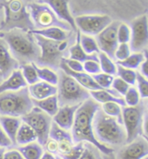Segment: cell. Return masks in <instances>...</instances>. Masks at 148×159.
<instances>
[{"label":"cell","mask_w":148,"mask_h":159,"mask_svg":"<svg viewBox=\"0 0 148 159\" xmlns=\"http://www.w3.org/2000/svg\"><path fill=\"white\" fill-rule=\"evenodd\" d=\"M100 108L101 105L93 98H89L81 103L75 114L71 135L74 143H89L95 146L102 154L111 155L114 153V150L99 143L93 133V118Z\"/></svg>","instance_id":"cell-1"},{"label":"cell","mask_w":148,"mask_h":159,"mask_svg":"<svg viewBox=\"0 0 148 159\" xmlns=\"http://www.w3.org/2000/svg\"><path fill=\"white\" fill-rule=\"evenodd\" d=\"M7 43L13 58L19 66L36 63L40 56V49L30 31L11 29L0 34Z\"/></svg>","instance_id":"cell-2"},{"label":"cell","mask_w":148,"mask_h":159,"mask_svg":"<svg viewBox=\"0 0 148 159\" xmlns=\"http://www.w3.org/2000/svg\"><path fill=\"white\" fill-rule=\"evenodd\" d=\"M93 127L94 136L102 144L111 147L120 146L126 143V135L123 124L116 118L105 114L101 108L94 116Z\"/></svg>","instance_id":"cell-3"},{"label":"cell","mask_w":148,"mask_h":159,"mask_svg":"<svg viewBox=\"0 0 148 159\" xmlns=\"http://www.w3.org/2000/svg\"><path fill=\"white\" fill-rule=\"evenodd\" d=\"M36 43L40 49V56L35 63L38 66H46L53 70H59L63 58H67L70 48V40L56 41L33 34Z\"/></svg>","instance_id":"cell-4"},{"label":"cell","mask_w":148,"mask_h":159,"mask_svg":"<svg viewBox=\"0 0 148 159\" xmlns=\"http://www.w3.org/2000/svg\"><path fill=\"white\" fill-rule=\"evenodd\" d=\"M59 82L57 85V97L59 107L80 105L91 98L90 91L83 88L76 80L65 74L61 69L58 70Z\"/></svg>","instance_id":"cell-5"},{"label":"cell","mask_w":148,"mask_h":159,"mask_svg":"<svg viewBox=\"0 0 148 159\" xmlns=\"http://www.w3.org/2000/svg\"><path fill=\"white\" fill-rule=\"evenodd\" d=\"M34 107L28 88L0 94V116L22 118Z\"/></svg>","instance_id":"cell-6"},{"label":"cell","mask_w":148,"mask_h":159,"mask_svg":"<svg viewBox=\"0 0 148 159\" xmlns=\"http://www.w3.org/2000/svg\"><path fill=\"white\" fill-rule=\"evenodd\" d=\"M5 11V22L2 31L21 29L32 31L34 29L27 10V5L23 0H5L2 5Z\"/></svg>","instance_id":"cell-7"},{"label":"cell","mask_w":148,"mask_h":159,"mask_svg":"<svg viewBox=\"0 0 148 159\" xmlns=\"http://www.w3.org/2000/svg\"><path fill=\"white\" fill-rule=\"evenodd\" d=\"M27 10L34 29L59 27L68 32L73 31L68 24L59 19L52 10L46 4L37 1L32 2L27 5Z\"/></svg>","instance_id":"cell-8"},{"label":"cell","mask_w":148,"mask_h":159,"mask_svg":"<svg viewBox=\"0 0 148 159\" xmlns=\"http://www.w3.org/2000/svg\"><path fill=\"white\" fill-rule=\"evenodd\" d=\"M146 108L143 103H139L135 107H123L122 109V124L126 135V143L133 141L142 136L144 113Z\"/></svg>","instance_id":"cell-9"},{"label":"cell","mask_w":148,"mask_h":159,"mask_svg":"<svg viewBox=\"0 0 148 159\" xmlns=\"http://www.w3.org/2000/svg\"><path fill=\"white\" fill-rule=\"evenodd\" d=\"M21 120L33 129L37 135V142L44 147L49 139L52 117L34 106L30 112L21 118Z\"/></svg>","instance_id":"cell-10"},{"label":"cell","mask_w":148,"mask_h":159,"mask_svg":"<svg viewBox=\"0 0 148 159\" xmlns=\"http://www.w3.org/2000/svg\"><path fill=\"white\" fill-rule=\"evenodd\" d=\"M75 25L82 34L96 37L113 21L109 15L99 13H85L74 18Z\"/></svg>","instance_id":"cell-11"},{"label":"cell","mask_w":148,"mask_h":159,"mask_svg":"<svg viewBox=\"0 0 148 159\" xmlns=\"http://www.w3.org/2000/svg\"><path fill=\"white\" fill-rule=\"evenodd\" d=\"M131 39L129 46L133 52H143L148 47V14L140 15L129 22Z\"/></svg>","instance_id":"cell-12"},{"label":"cell","mask_w":148,"mask_h":159,"mask_svg":"<svg viewBox=\"0 0 148 159\" xmlns=\"http://www.w3.org/2000/svg\"><path fill=\"white\" fill-rule=\"evenodd\" d=\"M120 23V21L113 20L95 38L99 51L106 53L111 60H114V53L119 46L117 32Z\"/></svg>","instance_id":"cell-13"},{"label":"cell","mask_w":148,"mask_h":159,"mask_svg":"<svg viewBox=\"0 0 148 159\" xmlns=\"http://www.w3.org/2000/svg\"><path fill=\"white\" fill-rule=\"evenodd\" d=\"M148 155V143L143 136L125 143L117 152L115 159H143Z\"/></svg>","instance_id":"cell-14"},{"label":"cell","mask_w":148,"mask_h":159,"mask_svg":"<svg viewBox=\"0 0 148 159\" xmlns=\"http://www.w3.org/2000/svg\"><path fill=\"white\" fill-rule=\"evenodd\" d=\"M37 2L48 5L59 19L68 24L74 32H78L73 16L70 10V0H37Z\"/></svg>","instance_id":"cell-15"},{"label":"cell","mask_w":148,"mask_h":159,"mask_svg":"<svg viewBox=\"0 0 148 159\" xmlns=\"http://www.w3.org/2000/svg\"><path fill=\"white\" fill-rule=\"evenodd\" d=\"M19 64L12 56L7 43L0 36V75L3 80L7 78L14 70L19 69Z\"/></svg>","instance_id":"cell-16"},{"label":"cell","mask_w":148,"mask_h":159,"mask_svg":"<svg viewBox=\"0 0 148 159\" xmlns=\"http://www.w3.org/2000/svg\"><path fill=\"white\" fill-rule=\"evenodd\" d=\"M49 138L56 141L59 144V156L65 154L74 145L72 135L69 131L65 130L52 122L49 133Z\"/></svg>","instance_id":"cell-17"},{"label":"cell","mask_w":148,"mask_h":159,"mask_svg":"<svg viewBox=\"0 0 148 159\" xmlns=\"http://www.w3.org/2000/svg\"><path fill=\"white\" fill-rule=\"evenodd\" d=\"M79 107V105H72V106L67 105V106L59 107L58 112L52 117V122H55L61 129L69 131L72 127L75 114Z\"/></svg>","instance_id":"cell-18"},{"label":"cell","mask_w":148,"mask_h":159,"mask_svg":"<svg viewBox=\"0 0 148 159\" xmlns=\"http://www.w3.org/2000/svg\"><path fill=\"white\" fill-rule=\"evenodd\" d=\"M27 88L30 96L33 101L44 100L50 96L55 95L58 92L57 86H53L42 80L37 81L35 84L30 85Z\"/></svg>","instance_id":"cell-19"},{"label":"cell","mask_w":148,"mask_h":159,"mask_svg":"<svg viewBox=\"0 0 148 159\" xmlns=\"http://www.w3.org/2000/svg\"><path fill=\"white\" fill-rule=\"evenodd\" d=\"M59 69L64 71L65 74H67L70 76H72V78L76 80L79 84L81 85L83 88L87 89L88 91H96V90H100L102 89L96 83V81L94 80L93 76L89 74H86L85 72H81V73H76L73 71L70 70L68 66L65 65V62L61 61L60 66H59Z\"/></svg>","instance_id":"cell-20"},{"label":"cell","mask_w":148,"mask_h":159,"mask_svg":"<svg viewBox=\"0 0 148 159\" xmlns=\"http://www.w3.org/2000/svg\"><path fill=\"white\" fill-rule=\"evenodd\" d=\"M28 85L24 79L20 69L14 70L11 75L0 83V94L8 91H18L27 88Z\"/></svg>","instance_id":"cell-21"},{"label":"cell","mask_w":148,"mask_h":159,"mask_svg":"<svg viewBox=\"0 0 148 159\" xmlns=\"http://www.w3.org/2000/svg\"><path fill=\"white\" fill-rule=\"evenodd\" d=\"M91 98L96 101L99 104H104L107 102L119 103L122 107H125V102L124 98L120 97L112 89H100L96 91H90Z\"/></svg>","instance_id":"cell-22"},{"label":"cell","mask_w":148,"mask_h":159,"mask_svg":"<svg viewBox=\"0 0 148 159\" xmlns=\"http://www.w3.org/2000/svg\"><path fill=\"white\" fill-rule=\"evenodd\" d=\"M33 34H37L39 36L51 39V40H56V41H63L69 39L70 36L72 35V32L65 31L64 29L59 28V27H48V28L44 29H33L30 31Z\"/></svg>","instance_id":"cell-23"},{"label":"cell","mask_w":148,"mask_h":159,"mask_svg":"<svg viewBox=\"0 0 148 159\" xmlns=\"http://www.w3.org/2000/svg\"><path fill=\"white\" fill-rule=\"evenodd\" d=\"M21 123H22V120L19 117H0V125L13 145H16V136Z\"/></svg>","instance_id":"cell-24"},{"label":"cell","mask_w":148,"mask_h":159,"mask_svg":"<svg viewBox=\"0 0 148 159\" xmlns=\"http://www.w3.org/2000/svg\"><path fill=\"white\" fill-rule=\"evenodd\" d=\"M67 58L78 61L81 63H84L85 61H98V54H87L86 52H85L83 48L80 46L79 43V32L78 31V35L76 38V41L72 46H71L68 50V55Z\"/></svg>","instance_id":"cell-25"},{"label":"cell","mask_w":148,"mask_h":159,"mask_svg":"<svg viewBox=\"0 0 148 159\" xmlns=\"http://www.w3.org/2000/svg\"><path fill=\"white\" fill-rule=\"evenodd\" d=\"M36 141H37L36 133L28 124L22 122L16 136V145L23 146Z\"/></svg>","instance_id":"cell-26"},{"label":"cell","mask_w":148,"mask_h":159,"mask_svg":"<svg viewBox=\"0 0 148 159\" xmlns=\"http://www.w3.org/2000/svg\"><path fill=\"white\" fill-rule=\"evenodd\" d=\"M33 103H34V106L39 108L41 110H43L44 112L46 113L47 115H49L51 117L55 116L56 113L58 112V110L59 108L57 94L44 99V100H40V101H33Z\"/></svg>","instance_id":"cell-27"},{"label":"cell","mask_w":148,"mask_h":159,"mask_svg":"<svg viewBox=\"0 0 148 159\" xmlns=\"http://www.w3.org/2000/svg\"><path fill=\"white\" fill-rule=\"evenodd\" d=\"M18 150L24 159H40L44 153L43 146L37 142H33L26 145L18 147Z\"/></svg>","instance_id":"cell-28"},{"label":"cell","mask_w":148,"mask_h":159,"mask_svg":"<svg viewBox=\"0 0 148 159\" xmlns=\"http://www.w3.org/2000/svg\"><path fill=\"white\" fill-rule=\"evenodd\" d=\"M33 65L35 66V69L37 71V76L39 80L47 82L49 84L57 86L59 82V75H58V71L56 72L55 70L46 67V66H38L35 63H33Z\"/></svg>","instance_id":"cell-29"},{"label":"cell","mask_w":148,"mask_h":159,"mask_svg":"<svg viewBox=\"0 0 148 159\" xmlns=\"http://www.w3.org/2000/svg\"><path fill=\"white\" fill-rule=\"evenodd\" d=\"M79 43L87 54H98L100 52L95 38L79 33Z\"/></svg>","instance_id":"cell-30"},{"label":"cell","mask_w":148,"mask_h":159,"mask_svg":"<svg viewBox=\"0 0 148 159\" xmlns=\"http://www.w3.org/2000/svg\"><path fill=\"white\" fill-rule=\"evenodd\" d=\"M144 52H132L129 56L127 57L125 60L122 61H118L116 64L120 65L121 66H124L125 68L129 69H138L140 65L144 61Z\"/></svg>","instance_id":"cell-31"},{"label":"cell","mask_w":148,"mask_h":159,"mask_svg":"<svg viewBox=\"0 0 148 159\" xmlns=\"http://www.w3.org/2000/svg\"><path fill=\"white\" fill-rule=\"evenodd\" d=\"M98 57L102 73L114 76L117 74V64L114 63L113 60H111L110 57L107 56L106 53L102 52L98 54Z\"/></svg>","instance_id":"cell-32"},{"label":"cell","mask_w":148,"mask_h":159,"mask_svg":"<svg viewBox=\"0 0 148 159\" xmlns=\"http://www.w3.org/2000/svg\"><path fill=\"white\" fill-rule=\"evenodd\" d=\"M20 70H21L24 79L26 81L28 86L35 84L36 82L39 81L37 71L35 69V66L33 65V63H28V64L21 65L20 66Z\"/></svg>","instance_id":"cell-33"},{"label":"cell","mask_w":148,"mask_h":159,"mask_svg":"<svg viewBox=\"0 0 148 159\" xmlns=\"http://www.w3.org/2000/svg\"><path fill=\"white\" fill-rule=\"evenodd\" d=\"M119 78L122 79L130 86H135L137 82V75L138 72L133 69L125 68L124 66L117 65V74Z\"/></svg>","instance_id":"cell-34"},{"label":"cell","mask_w":148,"mask_h":159,"mask_svg":"<svg viewBox=\"0 0 148 159\" xmlns=\"http://www.w3.org/2000/svg\"><path fill=\"white\" fill-rule=\"evenodd\" d=\"M101 109L105 114L109 116L116 118L119 122L122 123V109L123 107L119 103L107 102L101 105Z\"/></svg>","instance_id":"cell-35"},{"label":"cell","mask_w":148,"mask_h":159,"mask_svg":"<svg viewBox=\"0 0 148 159\" xmlns=\"http://www.w3.org/2000/svg\"><path fill=\"white\" fill-rule=\"evenodd\" d=\"M124 101L125 102V106L127 107H135L141 102L139 91L135 86L130 87L124 95Z\"/></svg>","instance_id":"cell-36"},{"label":"cell","mask_w":148,"mask_h":159,"mask_svg":"<svg viewBox=\"0 0 148 159\" xmlns=\"http://www.w3.org/2000/svg\"><path fill=\"white\" fill-rule=\"evenodd\" d=\"M117 36L119 44H129L131 39V29L129 24L126 22H120L118 26Z\"/></svg>","instance_id":"cell-37"},{"label":"cell","mask_w":148,"mask_h":159,"mask_svg":"<svg viewBox=\"0 0 148 159\" xmlns=\"http://www.w3.org/2000/svg\"><path fill=\"white\" fill-rule=\"evenodd\" d=\"M94 80L102 89H110L111 88L112 81L114 80V76L105 73H98L97 75H92Z\"/></svg>","instance_id":"cell-38"},{"label":"cell","mask_w":148,"mask_h":159,"mask_svg":"<svg viewBox=\"0 0 148 159\" xmlns=\"http://www.w3.org/2000/svg\"><path fill=\"white\" fill-rule=\"evenodd\" d=\"M79 159H105L104 154H102L99 150H98L95 146L89 143H85V150L83 154Z\"/></svg>","instance_id":"cell-39"},{"label":"cell","mask_w":148,"mask_h":159,"mask_svg":"<svg viewBox=\"0 0 148 159\" xmlns=\"http://www.w3.org/2000/svg\"><path fill=\"white\" fill-rule=\"evenodd\" d=\"M85 150V143H74L71 150L65 154L59 156L62 159H79Z\"/></svg>","instance_id":"cell-40"},{"label":"cell","mask_w":148,"mask_h":159,"mask_svg":"<svg viewBox=\"0 0 148 159\" xmlns=\"http://www.w3.org/2000/svg\"><path fill=\"white\" fill-rule=\"evenodd\" d=\"M136 84H137L136 88L139 91L140 98L148 99V80L138 73Z\"/></svg>","instance_id":"cell-41"},{"label":"cell","mask_w":148,"mask_h":159,"mask_svg":"<svg viewBox=\"0 0 148 159\" xmlns=\"http://www.w3.org/2000/svg\"><path fill=\"white\" fill-rule=\"evenodd\" d=\"M130 87L131 86L129 84H127L125 81H124L123 80L119 78V77L114 78L113 81H112V84H111L112 90H114L120 96H124Z\"/></svg>","instance_id":"cell-42"},{"label":"cell","mask_w":148,"mask_h":159,"mask_svg":"<svg viewBox=\"0 0 148 159\" xmlns=\"http://www.w3.org/2000/svg\"><path fill=\"white\" fill-rule=\"evenodd\" d=\"M132 53L129 44H119L114 53V60L118 61H122L125 60Z\"/></svg>","instance_id":"cell-43"},{"label":"cell","mask_w":148,"mask_h":159,"mask_svg":"<svg viewBox=\"0 0 148 159\" xmlns=\"http://www.w3.org/2000/svg\"><path fill=\"white\" fill-rule=\"evenodd\" d=\"M84 72H85L86 74H89L91 75H97L98 73L101 72L100 69V66L98 63V61H85L83 63Z\"/></svg>","instance_id":"cell-44"},{"label":"cell","mask_w":148,"mask_h":159,"mask_svg":"<svg viewBox=\"0 0 148 159\" xmlns=\"http://www.w3.org/2000/svg\"><path fill=\"white\" fill-rule=\"evenodd\" d=\"M63 61L65 62V65L68 66L70 70L76 72V73L84 72L83 63H81L78 61H75V60L69 59V58H63Z\"/></svg>","instance_id":"cell-45"},{"label":"cell","mask_w":148,"mask_h":159,"mask_svg":"<svg viewBox=\"0 0 148 159\" xmlns=\"http://www.w3.org/2000/svg\"><path fill=\"white\" fill-rule=\"evenodd\" d=\"M143 52L145 58H144V61L142 62V64L139 66L140 67L139 74L148 80V50L146 49V50H144Z\"/></svg>","instance_id":"cell-46"},{"label":"cell","mask_w":148,"mask_h":159,"mask_svg":"<svg viewBox=\"0 0 148 159\" xmlns=\"http://www.w3.org/2000/svg\"><path fill=\"white\" fill-rule=\"evenodd\" d=\"M13 146L11 141L10 140L9 137L5 133V131L3 130L2 127L0 125V147L1 148H9Z\"/></svg>","instance_id":"cell-47"},{"label":"cell","mask_w":148,"mask_h":159,"mask_svg":"<svg viewBox=\"0 0 148 159\" xmlns=\"http://www.w3.org/2000/svg\"><path fill=\"white\" fill-rule=\"evenodd\" d=\"M44 147H46V150L47 152L51 153V154H58V152H59V144H58V143L56 141L51 139V138L48 139L46 143L45 144Z\"/></svg>","instance_id":"cell-48"},{"label":"cell","mask_w":148,"mask_h":159,"mask_svg":"<svg viewBox=\"0 0 148 159\" xmlns=\"http://www.w3.org/2000/svg\"><path fill=\"white\" fill-rule=\"evenodd\" d=\"M3 159H24L22 154L19 152L18 149L17 150H10L7 151H5Z\"/></svg>","instance_id":"cell-49"},{"label":"cell","mask_w":148,"mask_h":159,"mask_svg":"<svg viewBox=\"0 0 148 159\" xmlns=\"http://www.w3.org/2000/svg\"><path fill=\"white\" fill-rule=\"evenodd\" d=\"M142 131H143L142 136H145L146 138H147L148 139V111L146 110V111L144 113Z\"/></svg>","instance_id":"cell-50"},{"label":"cell","mask_w":148,"mask_h":159,"mask_svg":"<svg viewBox=\"0 0 148 159\" xmlns=\"http://www.w3.org/2000/svg\"><path fill=\"white\" fill-rule=\"evenodd\" d=\"M4 22H5V11H4L3 6L0 5V30L3 29Z\"/></svg>","instance_id":"cell-51"},{"label":"cell","mask_w":148,"mask_h":159,"mask_svg":"<svg viewBox=\"0 0 148 159\" xmlns=\"http://www.w3.org/2000/svg\"><path fill=\"white\" fill-rule=\"evenodd\" d=\"M40 159H57V157L49 152H44Z\"/></svg>","instance_id":"cell-52"},{"label":"cell","mask_w":148,"mask_h":159,"mask_svg":"<svg viewBox=\"0 0 148 159\" xmlns=\"http://www.w3.org/2000/svg\"><path fill=\"white\" fill-rule=\"evenodd\" d=\"M104 158L105 159H115V156L114 153L111 155H104Z\"/></svg>","instance_id":"cell-53"},{"label":"cell","mask_w":148,"mask_h":159,"mask_svg":"<svg viewBox=\"0 0 148 159\" xmlns=\"http://www.w3.org/2000/svg\"><path fill=\"white\" fill-rule=\"evenodd\" d=\"M5 151V148H1L0 147V159H3V156H4Z\"/></svg>","instance_id":"cell-54"},{"label":"cell","mask_w":148,"mask_h":159,"mask_svg":"<svg viewBox=\"0 0 148 159\" xmlns=\"http://www.w3.org/2000/svg\"><path fill=\"white\" fill-rule=\"evenodd\" d=\"M146 110L148 111V101L146 102Z\"/></svg>","instance_id":"cell-55"},{"label":"cell","mask_w":148,"mask_h":159,"mask_svg":"<svg viewBox=\"0 0 148 159\" xmlns=\"http://www.w3.org/2000/svg\"><path fill=\"white\" fill-rule=\"evenodd\" d=\"M3 80V78H2V76H1V75H0V83H1V81Z\"/></svg>","instance_id":"cell-56"},{"label":"cell","mask_w":148,"mask_h":159,"mask_svg":"<svg viewBox=\"0 0 148 159\" xmlns=\"http://www.w3.org/2000/svg\"><path fill=\"white\" fill-rule=\"evenodd\" d=\"M143 159H148V155H147V156H146V157H145Z\"/></svg>","instance_id":"cell-57"},{"label":"cell","mask_w":148,"mask_h":159,"mask_svg":"<svg viewBox=\"0 0 148 159\" xmlns=\"http://www.w3.org/2000/svg\"><path fill=\"white\" fill-rule=\"evenodd\" d=\"M57 159H62V158H61L59 156H58V157H57Z\"/></svg>","instance_id":"cell-58"},{"label":"cell","mask_w":148,"mask_h":159,"mask_svg":"<svg viewBox=\"0 0 148 159\" xmlns=\"http://www.w3.org/2000/svg\"><path fill=\"white\" fill-rule=\"evenodd\" d=\"M144 137H145V136H144ZM145 138H146V137H145ZM146 141H147V143H148V139H147V138H146Z\"/></svg>","instance_id":"cell-59"},{"label":"cell","mask_w":148,"mask_h":159,"mask_svg":"<svg viewBox=\"0 0 148 159\" xmlns=\"http://www.w3.org/2000/svg\"><path fill=\"white\" fill-rule=\"evenodd\" d=\"M147 50H148V47H147Z\"/></svg>","instance_id":"cell-60"},{"label":"cell","mask_w":148,"mask_h":159,"mask_svg":"<svg viewBox=\"0 0 148 159\" xmlns=\"http://www.w3.org/2000/svg\"><path fill=\"white\" fill-rule=\"evenodd\" d=\"M0 117H1V116H0Z\"/></svg>","instance_id":"cell-61"}]
</instances>
